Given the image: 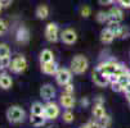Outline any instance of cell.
<instances>
[{"instance_id":"4dcf8cb0","label":"cell","mask_w":130,"mask_h":128,"mask_svg":"<svg viewBox=\"0 0 130 128\" xmlns=\"http://www.w3.org/2000/svg\"><path fill=\"white\" fill-rule=\"evenodd\" d=\"M63 87H64V92H67V94H73V85H72L71 82L67 83V85H64Z\"/></svg>"},{"instance_id":"d6a6232c","label":"cell","mask_w":130,"mask_h":128,"mask_svg":"<svg viewBox=\"0 0 130 128\" xmlns=\"http://www.w3.org/2000/svg\"><path fill=\"white\" fill-rule=\"evenodd\" d=\"M13 0H0V5H2V8H8L10 4H12Z\"/></svg>"},{"instance_id":"603a6c76","label":"cell","mask_w":130,"mask_h":128,"mask_svg":"<svg viewBox=\"0 0 130 128\" xmlns=\"http://www.w3.org/2000/svg\"><path fill=\"white\" fill-rule=\"evenodd\" d=\"M10 55V49L7 44H0V59Z\"/></svg>"},{"instance_id":"5b68a950","label":"cell","mask_w":130,"mask_h":128,"mask_svg":"<svg viewBox=\"0 0 130 128\" xmlns=\"http://www.w3.org/2000/svg\"><path fill=\"white\" fill-rule=\"evenodd\" d=\"M45 39L49 41V42H57L59 40V30H58V26L50 22L46 24L45 27Z\"/></svg>"},{"instance_id":"7c38bea8","label":"cell","mask_w":130,"mask_h":128,"mask_svg":"<svg viewBox=\"0 0 130 128\" xmlns=\"http://www.w3.org/2000/svg\"><path fill=\"white\" fill-rule=\"evenodd\" d=\"M15 40L21 44H27L30 41V31L28 28L21 26L15 32Z\"/></svg>"},{"instance_id":"7a4b0ae2","label":"cell","mask_w":130,"mask_h":128,"mask_svg":"<svg viewBox=\"0 0 130 128\" xmlns=\"http://www.w3.org/2000/svg\"><path fill=\"white\" fill-rule=\"evenodd\" d=\"M88 67H89V62H88L86 57L81 55V54L75 55L71 60V72L75 73V74H83V73H85Z\"/></svg>"},{"instance_id":"30bf717a","label":"cell","mask_w":130,"mask_h":128,"mask_svg":"<svg viewBox=\"0 0 130 128\" xmlns=\"http://www.w3.org/2000/svg\"><path fill=\"white\" fill-rule=\"evenodd\" d=\"M55 96V90L52 85L46 83V85H43L41 88H40V97L45 101H50L53 97Z\"/></svg>"},{"instance_id":"9a60e30c","label":"cell","mask_w":130,"mask_h":128,"mask_svg":"<svg viewBox=\"0 0 130 128\" xmlns=\"http://www.w3.org/2000/svg\"><path fill=\"white\" fill-rule=\"evenodd\" d=\"M58 69H59L58 68V64L55 63L54 60L53 62H49V63H43L41 64V72L45 73V74H49V76L55 74Z\"/></svg>"},{"instance_id":"484cf974","label":"cell","mask_w":130,"mask_h":128,"mask_svg":"<svg viewBox=\"0 0 130 128\" xmlns=\"http://www.w3.org/2000/svg\"><path fill=\"white\" fill-rule=\"evenodd\" d=\"M98 122L101 123L102 128H109V125H111V117L106 114V115H104L103 118L98 119Z\"/></svg>"},{"instance_id":"8992f818","label":"cell","mask_w":130,"mask_h":128,"mask_svg":"<svg viewBox=\"0 0 130 128\" xmlns=\"http://www.w3.org/2000/svg\"><path fill=\"white\" fill-rule=\"evenodd\" d=\"M54 76H55V81H57V83L59 86H64V85L71 82V80H72V72L70 69H67V68H59Z\"/></svg>"},{"instance_id":"6da1fadb","label":"cell","mask_w":130,"mask_h":128,"mask_svg":"<svg viewBox=\"0 0 130 128\" xmlns=\"http://www.w3.org/2000/svg\"><path fill=\"white\" fill-rule=\"evenodd\" d=\"M7 115V119L9 123L12 124H17V123H21L25 120L26 118V113L25 110L21 108V106H18V105H12L8 108V110L5 113Z\"/></svg>"},{"instance_id":"d4e9b609","label":"cell","mask_w":130,"mask_h":128,"mask_svg":"<svg viewBox=\"0 0 130 128\" xmlns=\"http://www.w3.org/2000/svg\"><path fill=\"white\" fill-rule=\"evenodd\" d=\"M73 113L70 110V109H67V110L63 113V115H62V119H63V122L64 123H72L73 122Z\"/></svg>"},{"instance_id":"8fae6325","label":"cell","mask_w":130,"mask_h":128,"mask_svg":"<svg viewBox=\"0 0 130 128\" xmlns=\"http://www.w3.org/2000/svg\"><path fill=\"white\" fill-rule=\"evenodd\" d=\"M108 18H109V23H120L122 19H124V13L120 8H111L108 10Z\"/></svg>"},{"instance_id":"5bb4252c","label":"cell","mask_w":130,"mask_h":128,"mask_svg":"<svg viewBox=\"0 0 130 128\" xmlns=\"http://www.w3.org/2000/svg\"><path fill=\"white\" fill-rule=\"evenodd\" d=\"M59 103L64 108V109H71L73 108V105H75V97L72 96V94H62L61 97H59Z\"/></svg>"},{"instance_id":"83f0119b","label":"cell","mask_w":130,"mask_h":128,"mask_svg":"<svg viewBox=\"0 0 130 128\" xmlns=\"http://www.w3.org/2000/svg\"><path fill=\"white\" fill-rule=\"evenodd\" d=\"M80 14H81L84 18H88V17L91 14V9H90V7H88V5H84V7L80 9Z\"/></svg>"},{"instance_id":"ffe728a7","label":"cell","mask_w":130,"mask_h":128,"mask_svg":"<svg viewBox=\"0 0 130 128\" xmlns=\"http://www.w3.org/2000/svg\"><path fill=\"white\" fill-rule=\"evenodd\" d=\"M48 119L44 117V115H35V114H31V118H30V122L34 127H43L45 124Z\"/></svg>"},{"instance_id":"2e32d148","label":"cell","mask_w":130,"mask_h":128,"mask_svg":"<svg viewBox=\"0 0 130 128\" xmlns=\"http://www.w3.org/2000/svg\"><path fill=\"white\" fill-rule=\"evenodd\" d=\"M13 85V81H12V77L7 73H3L2 69H0V88L3 90H9Z\"/></svg>"},{"instance_id":"836d02e7","label":"cell","mask_w":130,"mask_h":128,"mask_svg":"<svg viewBox=\"0 0 130 128\" xmlns=\"http://www.w3.org/2000/svg\"><path fill=\"white\" fill-rule=\"evenodd\" d=\"M113 2H115V0H98V3H99L101 5H104V7L113 4Z\"/></svg>"},{"instance_id":"7402d4cb","label":"cell","mask_w":130,"mask_h":128,"mask_svg":"<svg viewBox=\"0 0 130 128\" xmlns=\"http://www.w3.org/2000/svg\"><path fill=\"white\" fill-rule=\"evenodd\" d=\"M95 19L98 23H108L109 22V18H108V12H98L97 15H95Z\"/></svg>"},{"instance_id":"8d00e7d4","label":"cell","mask_w":130,"mask_h":128,"mask_svg":"<svg viewBox=\"0 0 130 128\" xmlns=\"http://www.w3.org/2000/svg\"><path fill=\"white\" fill-rule=\"evenodd\" d=\"M125 92H130V82L127 83V86L125 87Z\"/></svg>"},{"instance_id":"f35d334b","label":"cell","mask_w":130,"mask_h":128,"mask_svg":"<svg viewBox=\"0 0 130 128\" xmlns=\"http://www.w3.org/2000/svg\"><path fill=\"white\" fill-rule=\"evenodd\" d=\"M80 128H90V127H89V123H86V124H83Z\"/></svg>"},{"instance_id":"e0dca14e","label":"cell","mask_w":130,"mask_h":128,"mask_svg":"<svg viewBox=\"0 0 130 128\" xmlns=\"http://www.w3.org/2000/svg\"><path fill=\"white\" fill-rule=\"evenodd\" d=\"M35 14H36V17H38L39 19H46V18L49 17V8H48V5L40 4L38 8H36Z\"/></svg>"},{"instance_id":"277c9868","label":"cell","mask_w":130,"mask_h":128,"mask_svg":"<svg viewBox=\"0 0 130 128\" xmlns=\"http://www.w3.org/2000/svg\"><path fill=\"white\" fill-rule=\"evenodd\" d=\"M58 115H59V106L53 101H48L44 105V117L48 120H54L58 118Z\"/></svg>"},{"instance_id":"cb8c5ba5","label":"cell","mask_w":130,"mask_h":128,"mask_svg":"<svg viewBox=\"0 0 130 128\" xmlns=\"http://www.w3.org/2000/svg\"><path fill=\"white\" fill-rule=\"evenodd\" d=\"M111 85V88H112V91H115V92H122V91H125V87L122 86V83L120 82V80L109 83Z\"/></svg>"},{"instance_id":"ba28073f","label":"cell","mask_w":130,"mask_h":128,"mask_svg":"<svg viewBox=\"0 0 130 128\" xmlns=\"http://www.w3.org/2000/svg\"><path fill=\"white\" fill-rule=\"evenodd\" d=\"M59 37H61L62 42H64L66 45H72L77 41V33L72 28H66L64 31H62Z\"/></svg>"},{"instance_id":"60d3db41","label":"cell","mask_w":130,"mask_h":128,"mask_svg":"<svg viewBox=\"0 0 130 128\" xmlns=\"http://www.w3.org/2000/svg\"><path fill=\"white\" fill-rule=\"evenodd\" d=\"M127 80H129V82H130V70H129V73H127Z\"/></svg>"},{"instance_id":"ac0fdd59","label":"cell","mask_w":130,"mask_h":128,"mask_svg":"<svg viewBox=\"0 0 130 128\" xmlns=\"http://www.w3.org/2000/svg\"><path fill=\"white\" fill-rule=\"evenodd\" d=\"M91 112H93V115H94L95 119H101L107 114L106 109H104V104H94V108H93Z\"/></svg>"},{"instance_id":"f546056e","label":"cell","mask_w":130,"mask_h":128,"mask_svg":"<svg viewBox=\"0 0 130 128\" xmlns=\"http://www.w3.org/2000/svg\"><path fill=\"white\" fill-rule=\"evenodd\" d=\"M88 123H89V127H90V128H102V125H101V123L98 122V119L90 120V122H88Z\"/></svg>"},{"instance_id":"74e56055","label":"cell","mask_w":130,"mask_h":128,"mask_svg":"<svg viewBox=\"0 0 130 128\" xmlns=\"http://www.w3.org/2000/svg\"><path fill=\"white\" fill-rule=\"evenodd\" d=\"M126 100H127V103L130 104V92H126Z\"/></svg>"},{"instance_id":"7bdbcfd3","label":"cell","mask_w":130,"mask_h":128,"mask_svg":"<svg viewBox=\"0 0 130 128\" xmlns=\"http://www.w3.org/2000/svg\"><path fill=\"white\" fill-rule=\"evenodd\" d=\"M129 105H130V104H129Z\"/></svg>"},{"instance_id":"ab89813d","label":"cell","mask_w":130,"mask_h":128,"mask_svg":"<svg viewBox=\"0 0 130 128\" xmlns=\"http://www.w3.org/2000/svg\"><path fill=\"white\" fill-rule=\"evenodd\" d=\"M46 128H58V127H57V125H54V124H52V125H48Z\"/></svg>"},{"instance_id":"1f68e13d","label":"cell","mask_w":130,"mask_h":128,"mask_svg":"<svg viewBox=\"0 0 130 128\" xmlns=\"http://www.w3.org/2000/svg\"><path fill=\"white\" fill-rule=\"evenodd\" d=\"M117 2L120 3V5L122 8H126V9L130 8V0H117Z\"/></svg>"},{"instance_id":"d6986e66","label":"cell","mask_w":130,"mask_h":128,"mask_svg":"<svg viewBox=\"0 0 130 128\" xmlns=\"http://www.w3.org/2000/svg\"><path fill=\"white\" fill-rule=\"evenodd\" d=\"M54 60V54L52 50L49 49H44L41 53H40V64L43 63H49V62H53Z\"/></svg>"},{"instance_id":"4316f807","label":"cell","mask_w":130,"mask_h":128,"mask_svg":"<svg viewBox=\"0 0 130 128\" xmlns=\"http://www.w3.org/2000/svg\"><path fill=\"white\" fill-rule=\"evenodd\" d=\"M10 63H12V60H10V57H7V58H3V59H0V69H7V68H9L10 67Z\"/></svg>"},{"instance_id":"d590c367","label":"cell","mask_w":130,"mask_h":128,"mask_svg":"<svg viewBox=\"0 0 130 128\" xmlns=\"http://www.w3.org/2000/svg\"><path fill=\"white\" fill-rule=\"evenodd\" d=\"M94 104H104V100L102 99V96H98V97L95 99V101H94Z\"/></svg>"},{"instance_id":"9c48e42d","label":"cell","mask_w":130,"mask_h":128,"mask_svg":"<svg viewBox=\"0 0 130 128\" xmlns=\"http://www.w3.org/2000/svg\"><path fill=\"white\" fill-rule=\"evenodd\" d=\"M108 27L112 30L115 37H117V39H126L127 36H129V30H127V27L120 26V23H109Z\"/></svg>"},{"instance_id":"3957f363","label":"cell","mask_w":130,"mask_h":128,"mask_svg":"<svg viewBox=\"0 0 130 128\" xmlns=\"http://www.w3.org/2000/svg\"><path fill=\"white\" fill-rule=\"evenodd\" d=\"M9 69H10L13 73H15V74H20V73L25 72V70L27 69V60H26V58L22 57V55L15 57V58L12 60Z\"/></svg>"},{"instance_id":"b9f144b4","label":"cell","mask_w":130,"mask_h":128,"mask_svg":"<svg viewBox=\"0 0 130 128\" xmlns=\"http://www.w3.org/2000/svg\"><path fill=\"white\" fill-rule=\"evenodd\" d=\"M0 9H2V5H0Z\"/></svg>"},{"instance_id":"52a82bcc","label":"cell","mask_w":130,"mask_h":128,"mask_svg":"<svg viewBox=\"0 0 130 128\" xmlns=\"http://www.w3.org/2000/svg\"><path fill=\"white\" fill-rule=\"evenodd\" d=\"M91 78H93V82H94L97 86H99V87H104V86L109 85V82H108V77L104 74V73L101 72V69H99L98 67L94 68V70H93V73H91Z\"/></svg>"},{"instance_id":"e575fe53","label":"cell","mask_w":130,"mask_h":128,"mask_svg":"<svg viewBox=\"0 0 130 128\" xmlns=\"http://www.w3.org/2000/svg\"><path fill=\"white\" fill-rule=\"evenodd\" d=\"M81 106H83V108H88V106H89V99H88V97H84V99L81 100Z\"/></svg>"},{"instance_id":"44dd1931","label":"cell","mask_w":130,"mask_h":128,"mask_svg":"<svg viewBox=\"0 0 130 128\" xmlns=\"http://www.w3.org/2000/svg\"><path fill=\"white\" fill-rule=\"evenodd\" d=\"M31 114L35 115H44V105L41 103H34L31 105Z\"/></svg>"},{"instance_id":"f1b7e54d","label":"cell","mask_w":130,"mask_h":128,"mask_svg":"<svg viewBox=\"0 0 130 128\" xmlns=\"http://www.w3.org/2000/svg\"><path fill=\"white\" fill-rule=\"evenodd\" d=\"M7 31H8V24H7V22H5L4 19H0V36L5 35Z\"/></svg>"},{"instance_id":"4fadbf2b","label":"cell","mask_w":130,"mask_h":128,"mask_svg":"<svg viewBox=\"0 0 130 128\" xmlns=\"http://www.w3.org/2000/svg\"><path fill=\"white\" fill-rule=\"evenodd\" d=\"M115 40V35L112 32V30H111L109 27L107 28H103L101 31V41L106 45H109V44H112Z\"/></svg>"}]
</instances>
